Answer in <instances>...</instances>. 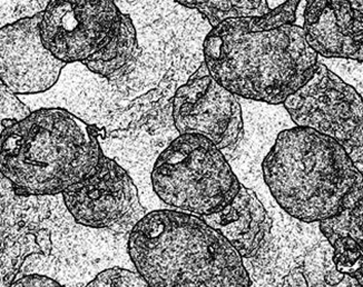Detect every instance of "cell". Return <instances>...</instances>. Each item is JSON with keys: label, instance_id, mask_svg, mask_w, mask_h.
Segmentation results:
<instances>
[{"label": "cell", "instance_id": "obj_14", "mask_svg": "<svg viewBox=\"0 0 363 287\" xmlns=\"http://www.w3.org/2000/svg\"><path fill=\"white\" fill-rule=\"evenodd\" d=\"M138 34L132 18L123 13L114 34L99 52L83 62L91 73L116 81L128 73L140 56Z\"/></svg>", "mask_w": 363, "mask_h": 287}, {"label": "cell", "instance_id": "obj_8", "mask_svg": "<svg viewBox=\"0 0 363 287\" xmlns=\"http://www.w3.org/2000/svg\"><path fill=\"white\" fill-rule=\"evenodd\" d=\"M172 117L179 135H201L220 150L234 147L243 136L239 99L212 77L204 62L175 91Z\"/></svg>", "mask_w": 363, "mask_h": 287}, {"label": "cell", "instance_id": "obj_9", "mask_svg": "<svg viewBox=\"0 0 363 287\" xmlns=\"http://www.w3.org/2000/svg\"><path fill=\"white\" fill-rule=\"evenodd\" d=\"M62 197L75 222L86 227L133 228L146 215L132 177L105 155L91 176L66 189Z\"/></svg>", "mask_w": 363, "mask_h": 287}, {"label": "cell", "instance_id": "obj_18", "mask_svg": "<svg viewBox=\"0 0 363 287\" xmlns=\"http://www.w3.org/2000/svg\"><path fill=\"white\" fill-rule=\"evenodd\" d=\"M9 287H62L60 283L44 275H27L16 281Z\"/></svg>", "mask_w": 363, "mask_h": 287}, {"label": "cell", "instance_id": "obj_1", "mask_svg": "<svg viewBox=\"0 0 363 287\" xmlns=\"http://www.w3.org/2000/svg\"><path fill=\"white\" fill-rule=\"evenodd\" d=\"M300 0H286L259 17L228 18L205 37L204 62L212 77L236 97L286 103L315 73L320 56L296 25Z\"/></svg>", "mask_w": 363, "mask_h": 287}, {"label": "cell", "instance_id": "obj_7", "mask_svg": "<svg viewBox=\"0 0 363 287\" xmlns=\"http://www.w3.org/2000/svg\"><path fill=\"white\" fill-rule=\"evenodd\" d=\"M122 15L115 0H50L40 11L43 44L66 65L83 64L108 42Z\"/></svg>", "mask_w": 363, "mask_h": 287}, {"label": "cell", "instance_id": "obj_17", "mask_svg": "<svg viewBox=\"0 0 363 287\" xmlns=\"http://www.w3.org/2000/svg\"><path fill=\"white\" fill-rule=\"evenodd\" d=\"M86 287H150L138 272L112 267L99 273Z\"/></svg>", "mask_w": 363, "mask_h": 287}, {"label": "cell", "instance_id": "obj_5", "mask_svg": "<svg viewBox=\"0 0 363 287\" xmlns=\"http://www.w3.org/2000/svg\"><path fill=\"white\" fill-rule=\"evenodd\" d=\"M152 186L164 204L205 218L225 207L241 183L224 154L201 135H179L160 154Z\"/></svg>", "mask_w": 363, "mask_h": 287}, {"label": "cell", "instance_id": "obj_2", "mask_svg": "<svg viewBox=\"0 0 363 287\" xmlns=\"http://www.w3.org/2000/svg\"><path fill=\"white\" fill-rule=\"evenodd\" d=\"M128 249L150 287H251L239 252L195 215L148 213L130 230Z\"/></svg>", "mask_w": 363, "mask_h": 287}, {"label": "cell", "instance_id": "obj_10", "mask_svg": "<svg viewBox=\"0 0 363 287\" xmlns=\"http://www.w3.org/2000/svg\"><path fill=\"white\" fill-rule=\"evenodd\" d=\"M39 23L40 11L0 28V83L16 95L50 91L66 66L43 44Z\"/></svg>", "mask_w": 363, "mask_h": 287}, {"label": "cell", "instance_id": "obj_4", "mask_svg": "<svg viewBox=\"0 0 363 287\" xmlns=\"http://www.w3.org/2000/svg\"><path fill=\"white\" fill-rule=\"evenodd\" d=\"M262 174L279 206L304 223L335 218L363 185L347 150L309 127L282 130L263 159Z\"/></svg>", "mask_w": 363, "mask_h": 287}, {"label": "cell", "instance_id": "obj_16", "mask_svg": "<svg viewBox=\"0 0 363 287\" xmlns=\"http://www.w3.org/2000/svg\"><path fill=\"white\" fill-rule=\"evenodd\" d=\"M30 113L18 96L0 84V137L7 128L26 118Z\"/></svg>", "mask_w": 363, "mask_h": 287}, {"label": "cell", "instance_id": "obj_20", "mask_svg": "<svg viewBox=\"0 0 363 287\" xmlns=\"http://www.w3.org/2000/svg\"><path fill=\"white\" fill-rule=\"evenodd\" d=\"M115 1H116V0H115Z\"/></svg>", "mask_w": 363, "mask_h": 287}, {"label": "cell", "instance_id": "obj_15", "mask_svg": "<svg viewBox=\"0 0 363 287\" xmlns=\"http://www.w3.org/2000/svg\"><path fill=\"white\" fill-rule=\"evenodd\" d=\"M183 7L195 9L214 27L220 21L241 17H259L270 13L267 0H174Z\"/></svg>", "mask_w": 363, "mask_h": 287}, {"label": "cell", "instance_id": "obj_3", "mask_svg": "<svg viewBox=\"0 0 363 287\" xmlns=\"http://www.w3.org/2000/svg\"><path fill=\"white\" fill-rule=\"evenodd\" d=\"M104 156L96 128L64 108H40L0 137V173L19 196L62 194Z\"/></svg>", "mask_w": 363, "mask_h": 287}, {"label": "cell", "instance_id": "obj_13", "mask_svg": "<svg viewBox=\"0 0 363 287\" xmlns=\"http://www.w3.org/2000/svg\"><path fill=\"white\" fill-rule=\"evenodd\" d=\"M320 230L333 247L337 271L363 286V185L340 214L320 223Z\"/></svg>", "mask_w": 363, "mask_h": 287}, {"label": "cell", "instance_id": "obj_11", "mask_svg": "<svg viewBox=\"0 0 363 287\" xmlns=\"http://www.w3.org/2000/svg\"><path fill=\"white\" fill-rule=\"evenodd\" d=\"M302 28L320 57L363 64V0H306Z\"/></svg>", "mask_w": 363, "mask_h": 287}, {"label": "cell", "instance_id": "obj_6", "mask_svg": "<svg viewBox=\"0 0 363 287\" xmlns=\"http://www.w3.org/2000/svg\"><path fill=\"white\" fill-rule=\"evenodd\" d=\"M296 126L337 140L363 174V99L320 60L315 73L283 103Z\"/></svg>", "mask_w": 363, "mask_h": 287}, {"label": "cell", "instance_id": "obj_12", "mask_svg": "<svg viewBox=\"0 0 363 287\" xmlns=\"http://www.w3.org/2000/svg\"><path fill=\"white\" fill-rule=\"evenodd\" d=\"M202 220L223 236L243 259L257 255L272 227V220L257 194L243 185L225 207Z\"/></svg>", "mask_w": 363, "mask_h": 287}, {"label": "cell", "instance_id": "obj_19", "mask_svg": "<svg viewBox=\"0 0 363 287\" xmlns=\"http://www.w3.org/2000/svg\"><path fill=\"white\" fill-rule=\"evenodd\" d=\"M28 17L17 11V8L11 7V4H8V0H0V28L5 26L6 23L17 21V19Z\"/></svg>", "mask_w": 363, "mask_h": 287}]
</instances>
